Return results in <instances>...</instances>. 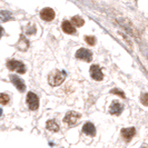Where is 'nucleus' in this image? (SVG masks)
<instances>
[{
	"mask_svg": "<svg viewBox=\"0 0 148 148\" xmlns=\"http://www.w3.org/2000/svg\"><path fill=\"white\" fill-rule=\"evenodd\" d=\"M40 18L45 21H51L55 18V11L51 8H45L40 12Z\"/></svg>",
	"mask_w": 148,
	"mask_h": 148,
	"instance_id": "8",
	"label": "nucleus"
},
{
	"mask_svg": "<svg viewBox=\"0 0 148 148\" xmlns=\"http://www.w3.org/2000/svg\"><path fill=\"white\" fill-rule=\"evenodd\" d=\"M86 42L89 45V46H94L95 45V42H96V39H95V37H92V36H86Z\"/></svg>",
	"mask_w": 148,
	"mask_h": 148,
	"instance_id": "17",
	"label": "nucleus"
},
{
	"mask_svg": "<svg viewBox=\"0 0 148 148\" xmlns=\"http://www.w3.org/2000/svg\"><path fill=\"white\" fill-rule=\"evenodd\" d=\"M11 18V14L9 11H1L0 12V19L2 21H8Z\"/></svg>",
	"mask_w": 148,
	"mask_h": 148,
	"instance_id": "15",
	"label": "nucleus"
},
{
	"mask_svg": "<svg viewBox=\"0 0 148 148\" xmlns=\"http://www.w3.org/2000/svg\"><path fill=\"white\" fill-rule=\"evenodd\" d=\"M76 57L80 60H85V61H90L92 59V53L88 49H85V48H80L78 49L76 52Z\"/></svg>",
	"mask_w": 148,
	"mask_h": 148,
	"instance_id": "5",
	"label": "nucleus"
},
{
	"mask_svg": "<svg viewBox=\"0 0 148 148\" xmlns=\"http://www.w3.org/2000/svg\"><path fill=\"white\" fill-rule=\"evenodd\" d=\"M61 28H62V30H64L66 34H69V35H73V34L76 32V29H75L74 26L71 25V22L67 21V20H65V21L62 22Z\"/></svg>",
	"mask_w": 148,
	"mask_h": 148,
	"instance_id": "12",
	"label": "nucleus"
},
{
	"mask_svg": "<svg viewBox=\"0 0 148 148\" xmlns=\"http://www.w3.org/2000/svg\"><path fill=\"white\" fill-rule=\"evenodd\" d=\"M124 109V106L120 104L119 101H114L112 104H111L110 108H109V112H110L111 115H116V116H118L121 114V111Z\"/></svg>",
	"mask_w": 148,
	"mask_h": 148,
	"instance_id": "9",
	"label": "nucleus"
},
{
	"mask_svg": "<svg viewBox=\"0 0 148 148\" xmlns=\"http://www.w3.org/2000/svg\"><path fill=\"white\" fill-rule=\"evenodd\" d=\"M111 92H112V94H118V95H120V96L123 97V98L125 97V95L123 94V91H120V90H117V89H114V90H112Z\"/></svg>",
	"mask_w": 148,
	"mask_h": 148,
	"instance_id": "19",
	"label": "nucleus"
},
{
	"mask_svg": "<svg viewBox=\"0 0 148 148\" xmlns=\"http://www.w3.org/2000/svg\"><path fill=\"white\" fill-rule=\"evenodd\" d=\"M27 104L28 107L30 108V110H37L38 107H39V99L36 94L34 92H28L27 95Z\"/></svg>",
	"mask_w": 148,
	"mask_h": 148,
	"instance_id": "4",
	"label": "nucleus"
},
{
	"mask_svg": "<svg viewBox=\"0 0 148 148\" xmlns=\"http://www.w3.org/2000/svg\"><path fill=\"white\" fill-rule=\"evenodd\" d=\"M82 132L86 135H89V136H95L96 135V128L91 123H87L82 127Z\"/></svg>",
	"mask_w": 148,
	"mask_h": 148,
	"instance_id": "11",
	"label": "nucleus"
},
{
	"mask_svg": "<svg viewBox=\"0 0 148 148\" xmlns=\"http://www.w3.org/2000/svg\"><path fill=\"white\" fill-rule=\"evenodd\" d=\"M46 127H47V129L48 130H50V132H58L59 130V126H58V124L55 121V120H48L47 121V124H46Z\"/></svg>",
	"mask_w": 148,
	"mask_h": 148,
	"instance_id": "13",
	"label": "nucleus"
},
{
	"mask_svg": "<svg viewBox=\"0 0 148 148\" xmlns=\"http://www.w3.org/2000/svg\"><path fill=\"white\" fill-rule=\"evenodd\" d=\"M2 34H3V29H2V27H0V38L2 36Z\"/></svg>",
	"mask_w": 148,
	"mask_h": 148,
	"instance_id": "20",
	"label": "nucleus"
},
{
	"mask_svg": "<svg viewBox=\"0 0 148 148\" xmlns=\"http://www.w3.org/2000/svg\"><path fill=\"white\" fill-rule=\"evenodd\" d=\"M140 148H148V145H143Z\"/></svg>",
	"mask_w": 148,
	"mask_h": 148,
	"instance_id": "21",
	"label": "nucleus"
},
{
	"mask_svg": "<svg viewBox=\"0 0 148 148\" xmlns=\"http://www.w3.org/2000/svg\"><path fill=\"white\" fill-rule=\"evenodd\" d=\"M8 69L10 70H16L18 74H25L26 73V67L21 61L18 60H9L7 62Z\"/></svg>",
	"mask_w": 148,
	"mask_h": 148,
	"instance_id": "3",
	"label": "nucleus"
},
{
	"mask_svg": "<svg viewBox=\"0 0 148 148\" xmlns=\"http://www.w3.org/2000/svg\"><path fill=\"white\" fill-rule=\"evenodd\" d=\"M79 119H80V114H78L77 111H69V112H67V115L65 116L64 121L66 123L68 126L73 127L76 126L79 123Z\"/></svg>",
	"mask_w": 148,
	"mask_h": 148,
	"instance_id": "2",
	"label": "nucleus"
},
{
	"mask_svg": "<svg viewBox=\"0 0 148 148\" xmlns=\"http://www.w3.org/2000/svg\"><path fill=\"white\" fill-rule=\"evenodd\" d=\"M66 71H61V70H53L50 73L48 77V82L50 84V86H59L60 84H62L64 80L66 79Z\"/></svg>",
	"mask_w": 148,
	"mask_h": 148,
	"instance_id": "1",
	"label": "nucleus"
},
{
	"mask_svg": "<svg viewBox=\"0 0 148 148\" xmlns=\"http://www.w3.org/2000/svg\"><path fill=\"white\" fill-rule=\"evenodd\" d=\"M10 80H11V82L15 85V87L18 89L19 91L23 92V91L26 90L25 82L22 80L20 77H18V76H16V75H11V76H10Z\"/></svg>",
	"mask_w": 148,
	"mask_h": 148,
	"instance_id": "7",
	"label": "nucleus"
},
{
	"mask_svg": "<svg viewBox=\"0 0 148 148\" xmlns=\"http://www.w3.org/2000/svg\"><path fill=\"white\" fill-rule=\"evenodd\" d=\"M9 103V96L7 94H0V104L7 105Z\"/></svg>",
	"mask_w": 148,
	"mask_h": 148,
	"instance_id": "16",
	"label": "nucleus"
},
{
	"mask_svg": "<svg viewBox=\"0 0 148 148\" xmlns=\"http://www.w3.org/2000/svg\"><path fill=\"white\" fill-rule=\"evenodd\" d=\"M140 101L143 105H145V106H148V92L146 94H143L140 97Z\"/></svg>",
	"mask_w": 148,
	"mask_h": 148,
	"instance_id": "18",
	"label": "nucleus"
},
{
	"mask_svg": "<svg viewBox=\"0 0 148 148\" xmlns=\"http://www.w3.org/2000/svg\"><path fill=\"white\" fill-rule=\"evenodd\" d=\"M84 23H85V20L79 16H75L71 19V25H75L77 27H82V26H84Z\"/></svg>",
	"mask_w": 148,
	"mask_h": 148,
	"instance_id": "14",
	"label": "nucleus"
},
{
	"mask_svg": "<svg viewBox=\"0 0 148 148\" xmlns=\"http://www.w3.org/2000/svg\"><path fill=\"white\" fill-rule=\"evenodd\" d=\"M135 134H136V129L134 127H132V128H125V129L121 130V136L125 139H127V140H130L135 136Z\"/></svg>",
	"mask_w": 148,
	"mask_h": 148,
	"instance_id": "10",
	"label": "nucleus"
},
{
	"mask_svg": "<svg viewBox=\"0 0 148 148\" xmlns=\"http://www.w3.org/2000/svg\"><path fill=\"white\" fill-rule=\"evenodd\" d=\"M90 76L92 77V79H95L97 82H100L104 78V74L98 65H92L90 67Z\"/></svg>",
	"mask_w": 148,
	"mask_h": 148,
	"instance_id": "6",
	"label": "nucleus"
}]
</instances>
